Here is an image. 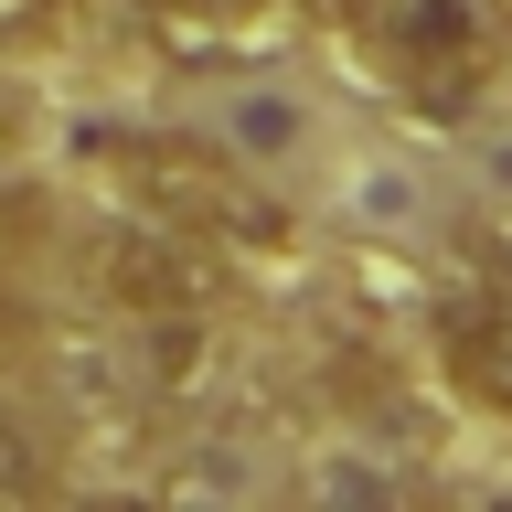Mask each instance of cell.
Returning <instances> with one entry per match:
<instances>
[{"mask_svg": "<svg viewBox=\"0 0 512 512\" xmlns=\"http://www.w3.org/2000/svg\"><path fill=\"white\" fill-rule=\"evenodd\" d=\"M43 11H54V0H0V32H32Z\"/></svg>", "mask_w": 512, "mask_h": 512, "instance_id": "7", "label": "cell"}, {"mask_svg": "<svg viewBox=\"0 0 512 512\" xmlns=\"http://www.w3.org/2000/svg\"><path fill=\"white\" fill-rule=\"evenodd\" d=\"M96 150H107V160H128L118 182L139 192L160 224L203 235V246H214V235H246V224H256V235L278 224L246 182H235V171H224V160H203V150H171V139H96Z\"/></svg>", "mask_w": 512, "mask_h": 512, "instance_id": "2", "label": "cell"}, {"mask_svg": "<svg viewBox=\"0 0 512 512\" xmlns=\"http://www.w3.org/2000/svg\"><path fill=\"white\" fill-rule=\"evenodd\" d=\"M331 11H374V0H331Z\"/></svg>", "mask_w": 512, "mask_h": 512, "instance_id": "8", "label": "cell"}, {"mask_svg": "<svg viewBox=\"0 0 512 512\" xmlns=\"http://www.w3.org/2000/svg\"><path fill=\"white\" fill-rule=\"evenodd\" d=\"M374 43L395 64L406 107H427V118H459L491 86V54H502L480 0H374Z\"/></svg>", "mask_w": 512, "mask_h": 512, "instance_id": "1", "label": "cell"}, {"mask_svg": "<svg viewBox=\"0 0 512 512\" xmlns=\"http://www.w3.org/2000/svg\"><path fill=\"white\" fill-rule=\"evenodd\" d=\"M43 491H54V448L22 416H0V502H43Z\"/></svg>", "mask_w": 512, "mask_h": 512, "instance_id": "5", "label": "cell"}, {"mask_svg": "<svg viewBox=\"0 0 512 512\" xmlns=\"http://www.w3.org/2000/svg\"><path fill=\"white\" fill-rule=\"evenodd\" d=\"M438 374L480 416H512V278H480L438 310Z\"/></svg>", "mask_w": 512, "mask_h": 512, "instance_id": "3", "label": "cell"}, {"mask_svg": "<svg viewBox=\"0 0 512 512\" xmlns=\"http://www.w3.org/2000/svg\"><path fill=\"white\" fill-rule=\"evenodd\" d=\"M278 0H150V22H182V32H224V22H267Z\"/></svg>", "mask_w": 512, "mask_h": 512, "instance_id": "6", "label": "cell"}, {"mask_svg": "<svg viewBox=\"0 0 512 512\" xmlns=\"http://www.w3.org/2000/svg\"><path fill=\"white\" fill-rule=\"evenodd\" d=\"M107 288H118V299H139V310H171V320H182V310H203V299H214V288H224V267H214V246H203V235H182V224H128V235H118V256H107Z\"/></svg>", "mask_w": 512, "mask_h": 512, "instance_id": "4", "label": "cell"}]
</instances>
